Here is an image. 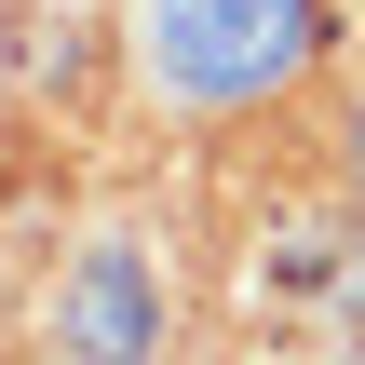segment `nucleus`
Instances as JSON below:
<instances>
[{
  "label": "nucleus",
  "mask_w": 365,
  "mask_h": 365,
  "mask_svg": "<svg viewBox=\"0 0 365 365\" xmlns=\"http://www.w3.org/2000/svg\"><path fill=\"white\" fill-rule=\"evenodd\" d=\"M54 339H68V365H163V271L135 230H95L54 271Z\"/></svg>",
  "instance_id": "obj_2"
},
{
  "label": "nucleus",
  "mask_w": 365,
  "mask_h": 365,
  "mask_svg": "<svg viewBox=\"0 0 365 365\" xmlns=\"http://www.w3.org/2000/svg\"><path fill=\"white\" fill-rule=\"evenodd\" d=\"M135 68L163 108H271L312 54H325V0H122Z\"/></svg>",
  "instance_id": "obj_1"
}]
</instances>
